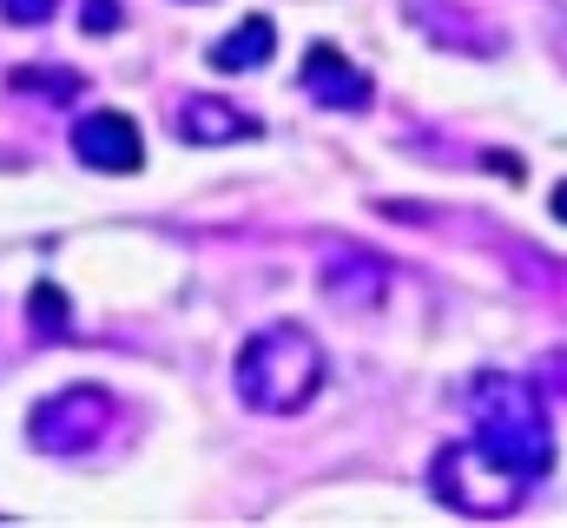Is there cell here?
Returning <instances> with one entry per match:
<instances>
[{
	"instance_id": "1",
	"label": "cell",
	"mask_w": 567,
	"mask_h": 528,
	"mask_svg": "<svg viewBox=\"0 0 567 528\" xmlns=\"http://www.w3.org/2000/svg\"><path fill=\"white\" fill-rule=\"evenodd\" d=\"M323 390V351L310 331L271 324L238 351V396L265 416H297L310 396Z\"/></svg>"
},
{
	"instance_id": "14",
	"label": "cell",
	"mask_w": 567,
	"mask_h": 528,
	"mask_svg": "<svg viewBox=\"0 0 567 528\" xmlns=\"http://www.w3.org/2000/svg\"><path fill=\"white\" fill-rule=\"evenodd\" d=\"M548 205H555V219H561V225H567V179H561V185H555V199H548Z\"/></svg>"
},
{
	"instance_id": "13",
	"label": "cell",
	"mask_w": 567,
	"mask_h": 528,
	"mask_svg": "<svg viewBox=\"0 0 567 528\" xmlns=\"http://www.w3.org/2000/svg\"><path fill=\"white\" fill-rule=\"evenodd\" d=\"M488 165H495L502 179H522V159H508V152H488Z\"/></svg>"
},
{
	"instance_id": "2",
	"label": "cell",
	"mask_w": 567,
	"mask_h": 528,
	"mask_svg": "<svg viewBox=\"0 0 567 528\" xmlns=\"http://www.w3.org/2000/svg\"><path fill=\"white\" fill-rule=\"evenodd\" d=\"M468 409H475V443L488 449V456H502L515 476H548L555 469V436H548V416H542V396L528 390V384H515V377H482L475 396H468Z\"/></svg>"
},
{
	"instance_id": "12",
	"label": "cell",
	"mask_w": 567,
	"mask_h": 528,
	"mask_svg": "<svg viewBox=\"0 0 567 528\" xmlns=\"http://www.w3.org/2000/svg\"><path fill=\"white\" fill-rule=\"evenodd\" d=\"M86 33H120V0H86Z\"/></svg>"
},
{
	"instance_id": "5",
	"label": "cell",
	"mask_w": 567,
	"mask_h": 528,
	"mask_svg": "<svg viewBox=\"0 0 567 528\" xmlns=\"http://www.w3.org/2000/svg\"><path fill=\"white\" fill-rule=\"evenodd\" d=\"M303 93H310L317 106H330V113H363V106L377 100L370 73H363V67H350L330 40H317V47L303 53Z\"/></svg>"
},
{
	"instance_id": "7",
	"label": "cell",
	"mask_w": 567,
	"mask_h": 528,
	"mask_svg": "<svg viewBox=\"0 0 567 528\" xmlns=\"http://www.w3.org/2000/svg\"><path fill=\"white\" fill-rule=\"evenodd\" d=\"M271 53H278V20H271V13H251V20H238L205 60H212L218 73H258Z\"/></svg>"
},
{
	"instance_id": "6",
	"label": "cell",
	"mask_w": 567,
	"mask_h": 528,
	"mask_svg": "<svg viewBox=\"0 0 567 528\" xmlns=\"http://www.w3.org/2000/svg\"><path fill=\"white\" fill-rule=\"evenodd\" d=\"M73 152H80V165H93V172H140V159H145L140 126H133L126 113H86V120L73 126Z\"/></svg>"
},
{
	"instance_id": "3",
	"label": "cell",
	"mask_w": 567,
	"mask_h": 528,
	"mask_svg": "<svg viewBox=\"0 0 567 528\" xmlns=\"http://www.w3.org/2000/svg\"><path fill=\"white\" fill-rule=\"evenodd\" d=\"M429 483H435V496L449 502V509H462V516H508L515 502H522V489H528V476H515L502 456H488L475 436L468 443H449L435 463H429Z\"/></svg>"
},
{
	"instance_id": "9",
	"label": "cell",
	"mask_w": 567,
	"mask_h": 528,
	"mask_svg": "<svg viewBox=\"0 0 567 528\" xmlns=\"http://www.w3.org/2000/svg\"><path fill=\"white\" fill-rule=\"evenodd\" d=\"M13 87H27V93H53V100H73V93H80V80H73V73H33V67H27V73H13Z\"/></svg>"
},
{
	"instance_id": "8",
	"label": "cell",
	"mask_w": 567,
	"mask_h": 528,
	"mask_svg": "<svg viewBox=\"0 0 567 528\" xmlns=\"http://www.w3.org/2000/svg\"><path fill=\"white\" fill-rule=\"evenodd\" d=\"M178 139H192V145H238V139H258V120L225 106V100H185L178 106Z\"/></svg>"
},
{
	"instance_id": "11",
	"label": "cell",
	"mask_w": 567,
	"mask_h": 528,
	"mask_svg": "<svg viewBox=\"0 0 567 528\" xmlns=\"http://www.w3.org/2000/svg\"><path fill=\"white\" fill-rule=\"evenodd\" d=\"M33 317H40V324H66V297H60L53 284H40V291H33Z\"/></svg>"
},
{
	"instance_id": "10",
	"label": "cell",
	"mask_w": 567,
	"mask_h": 528,
	"mask_svg": "<svg viewBox=\"0 0 567 528\" xmlns=\"http://www.w3.org/2000/svg\"><path fill=\"white\" fill-rule=\"evenodd\" d=\"M53 7H60V0H0V13H7L13 27H40Z\"/></svg>"
},
{
	"instance_id": "4",
	"label": "cell",
	"mask_w": 567,
	"mask_h": 528,
	"mask_svg": "<svg viewBox=\"0 0 567 528\" xmlns=\"http://www.w3.org/2000/svg\"><path fill=\"white\" fill-rule=\"evenodd\" d=\"M106 416H113V396L100 390V384H66V390H53L33 409V449H47V456H80L86 443H100Z\"/></svg>"
}]
</instances>
